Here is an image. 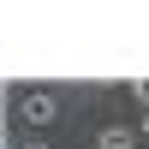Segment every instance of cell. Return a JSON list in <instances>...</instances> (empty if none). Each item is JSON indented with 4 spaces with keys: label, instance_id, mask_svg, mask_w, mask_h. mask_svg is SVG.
<instances>
[{
    "label": "cell",
    "instance_id": "1",
    "mask_svg": "<svg viewBox=\"0 0 149 149\" xmlns=\"http://www.w3.org/2000/svg\"><path fill=\"white\" fill-rule=\"evenodd\" d=\"M18 119H24V125H54V119H60V95L24 90V95H18Z\"/></svg>",
    "mask_w": 149,
    "mask_h": 149
},
{
    "label": "cell",
    "instance_id": "2",
    "mask_svg": "<svg viewBox=\"0 0 149 149\" xmlns=\"http://www.w3.org/2000/svg\"><path fill=\"white\" fill-rule=\"evenodd\" d=\"M137 143V125H102L95 131V149H131Z\"/></svg>",
    "mask_w": 149,
    "mask_h": 149
},
{
    "label": "cell",
    "instance_id": "3",
    "mask_svg": "<svg viewBox=\"0 0 149 149\" xmlns=\"http://www.w3.org/2000/svg\"><path fill=\"white\" fill-rule=\"evenodd\" d=\"M131 102H143V113H149V78H131Z\"/></svg>",
    "mask_w": 149,
    "mask_h": 149
},
{
    "label": "cell",
    "instance_id": "4",
    "mask_svg": "<svg viewBox=\"0 0 149 149\" xmlns=\"http://www.w3.org/2000/svg\"><path fill=\"white\" fill-rule=\"evenodd\" d=\"M12 149H48V143H42V137H18Z\"/></svg>",
    "mask_w": 149,
    "mask_h": 149
},
{
    "label": "cell",
    "instance_id": "5",
    "mask_svg": "<svg viewBox=\"0 0 149 149\" xmlns=\"http://www.w3.org/2000/svg\"><path fill=\"white\" fill-rule=\"evenodd\" d=\"M137 131H143V137H149V113H143V125H137Z\"/></svg>",
    "mask_w": 149,
    "mask_h": 149
}]
</instances>
